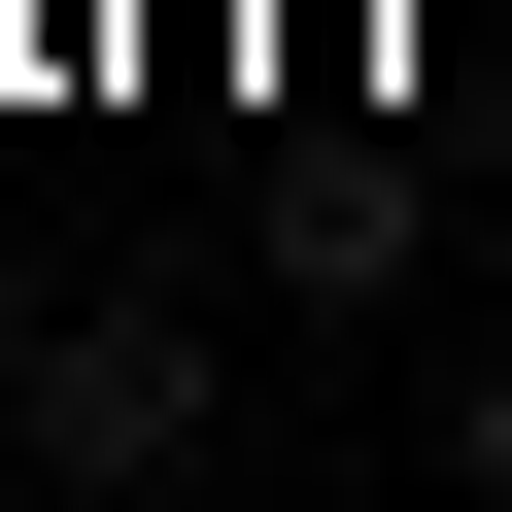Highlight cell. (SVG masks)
<instances>
[{
	"label": "cell",
	"instance_id": "obj_1",
	"mask_svg": "<svg viewBox=\"0 0 512 512\" xmlns=\"http://www.w3.org/2000/svg\"><path fill=\"white\" fill-rule=\"evenodd\" d=\"M35 478H205V308H69L35 342Z\"/></svg>",
	"mask_w": 512,
	"mask_h": 512
},
{
	"label": "cell",
	"instance_id": "obj_2",
	"mask_svg": "<svg viewBox=\"0 0 512 512\" xmlns=\"http://www.w3.org/2000/svg\"><path fill=\"white\" fill-rule=\"evenodd\" d=\"M444 512H512V342H478V376H444Z\"/></svg>",
	"mask_w": 512,
	"mask_h": 512
}]
</instances>
